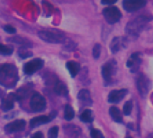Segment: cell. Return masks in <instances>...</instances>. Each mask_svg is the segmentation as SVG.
<instances>
[{
	"label": "cell",
	"instance_id": "obj_1",
	"mask_svg": "<svg viewBox=\"0 0 153 138\" xmlns=\"http://www.w3.org/2000/svg\"><path fill=\"white\" fill-rule=\"evenodd\" d=\"M150 18L147 16H140L136 17L135 19L130 21L126 26H125V33L127 34L128 36L131 38H136L140 35V33H142L148 24L149 23Z\"/></svg>",
	"mask_w": 153,
	"mask_h": 138
},
{
	"label": "cell",
	"instance_id": "obj_2",
	"mask_svg": "<svg viewBox=\"0 0 153 138\" xmlns=\"http://www.w3.org/2000/svg\"><path fill=\"white\" fill-rule=\"evenodd\" d=\"M39 37L50 43H62L65 42L66 38L63 34L57 33L55 31H49V30H42L38 34Z\"/></svg>",
	"mask_w": 153,
	"mask_h": 138
},
{
	"label": "cell",
	"instance_id": "obj_3",
	"mask_svg": "<svg viewBox=\"0 0 153 138\" xmlns=\"http://www.w3.org/2000/svg\"><path fill=\"white\" fill-rule=\"evenodd\" d=\"M116 71H117V63L114 60H111L105 64H104V66L102 67V75L104 80L107 83L111 82L113 76L116 74Z\"/></svg>",
	"mask_w": 153,
	"mask_h": 138
},
{
	"label": "cell",
	"instance_id": "obj_4",
	"mask_svg": "<svg viewBox=\"0 0 153 138\" xmlns=\"http://www.w3.org/2000/svg\"><path fill=\"white\" fill-rule=\"evenodd\" d=\"M103 15L106 22L109 24H115L122 17V13L116 7H105L103 10Z\"/></svg>",
	"mask_w": 153,
	"mask_h": 138
},
{
	"label": "cell",
	"instance_id": "obj_5",
	"mask_svg": "<svg viewBox=\"0 0 153 138\" xmlns=\"http://www.w3.org/2000/svg\"><path fill=\"white\" fill-rule=\"evenodd\" d=\"M136 85L140 95L142 98H145L148 95L149 90L150 89V83L149 79L146 77V75L140 73L136 78Z\"/></svg>",
	"mask_w": 153,
	"mask_h": 138
},
{
	"label": "cell",
	"instance_id": "obj_6",
	"mask_svg": "<svg viewBox=\"0 0 153 138\" xmlns=\"http://www.w3.org/2000/svg\"><path fill=\"white\" fill-rule=\"evenodd\" d=\"M30 107L33 112L42 111L46 107V100H45L44 97H42L38 92L33 93V95L32 96L31 101H30Z\"/></svg>",
	"mask_w": 153,
	"mask_h": 138
},
{
	"label": "cell",
	"instance_id": "obj_7",
	"mask_svg": "<svg viewBox=\"0 0 153 138\" xmlns=\"http://www.w3.org/2000/svg\"><path fill=\"white\" fill-rule=\"evenodd\" d=\"M146 4L147 1H145V0H134V1H132V0H125V1L123 2V7L125 11L132 13L141 9L146 6Z\"/></svg>",
	"mask_w": 153,
	"mask_h": 138
},
{
	"label": "cell",
	"instance_id": "obj_8",
	"mask_svg": "<svg viewBox=\"0 0 153 138\" xmlns=\"http://www.w3.org/2000/svg\"><path fill=\"white\" fill-rule=\"evenodd\" d=\"M44 64V61L41 59H33V60L27 62L24 67V72L27 75H32L37 71L41 70Z\"/></svg>",
	"mask_w": 153,
	"mask_h": 138
},
{
	"label": "cell",
	"instance_id": "obj_9",
	"mask_svg": "<svg viewBox=\"0 0 153 138\" xmlns=\"http://www.w3.org/2000/svg\"><path fill=\"white\" fill-rule=\"evenodd\" d=\"M12 78L16 79L17 69L13 64H4L0 67V78Z\"/></svg>",
	"mask_w": 153,
	"mask_h": 138
},
{
	"label": "cell",
	"instance_id": "obj_10",
	"mask_svg": "<svg viewBox=\"0 0 153 138\" xmlns=\"http://www.w3.org/2000/svg\"><path fill=\"white\" fill-rule=\"evenodd\" d=\"M56 116H57V112L56 111H52L49 116H40L33 117L30 121V126L32 128H34V127H37V126L41 125L47 124L50 121H51Z\"/></svg>",
	"mask_w": 153,
	"mask_h": 138
},
{
	"label": "cell",
	"instance_id": "obj_11",
	"mask_svg": "<svg viewBox=\"0 0 153 138\" xmlns=\"http://www.w3.org/2000/svg\"><path fill=\"white\" fill-rule=\"evenodd\" d=\"M140 63H141L140 53V52H134L131 55V57L127 60L126 66L130 69L131 72H136L139 70Z\"/></svg>",
	"mask_w": 153,
	"mask_h": 138
},
{
	"label": "cell",
	"instance_id": "obj_12",
	"mask_svg": "<svg viewBox=\"0 0 153 138\" xmlns=\"http://www.w3.org/2000/svg\"><path fill=\"white\" fill-rule=\"evenodd\" d=\"M25 125H26V122L23 119L16 120V121L10 122L7 125H6L5 131L9 134L15 133V132H19V131H22L25 127Z\"/></svg>",
	"mask_w": 153,
	"mask_h": 138
},
{
	"label": "cell",
	"instance_id": "obj_13",
	"mask_svg": "<svg viewBox=\"0 0 153 138\" xmlns=\"http://www.w3.org/2000/svg\"><path fill=\"white\" fill-rule=\"evenodd\" d=\"M128 90L126 89L122 90H114L109 93L108 96V102L110 103H119L123 98L127 95Z\"/></svg>",
	"mask_w": 153,
	"mask_h": 138
},
{
	"label": "cell",
	"instance_id": "obj_14",
	"mask_svg": "<svg viewBox=\"0 0 153 138\" xmlns=\"http://www.w3.org/2000/svg\"><path fill=\"white\" fill-rule=\"evenodd\" d=\"M127 43V39L125 37H114L110 44V49L113 53L118 52L123 47H125Z\"/></svg>",
	"mask_w": 153,
	"mask_h": 138
},
{
	"label": "cell",
	"instance_id": "obj_15",
	"mask_svg": "<svg viewBox=\"0 0 153 138\" xmlns=\"http://www.w3.org/2000/svg\"><path fill=\"white\" fill-rule=\"evenodd\" d=\"M66 67H67L68 71L69 72V73L72 77L76 76L80 71V64L76 61H73V60L68 61L66 64Z\"/></svg>",
	"mask_w": 153,
	"mask_h": 138
},
{
	"label": "cell",
	"instance_id": "obj_16",
	"mask_svg": "<svg viewBox=\"0 0 153 138\" xmlns=\"http://www.w3.org/2000/svg\"><path fill=\"white\" fill-rule=\"evenodd\" d=\"M109 113H110V116L112 117V119L117 123H122L123 122V116H122V113L121 111L119 110L118 107H111L110 109H109Z\"/></svg>",
	"mask_w": 153,
	"mask_h": 138
},
{
	"label": "cell",
	"instance_id": "obj_17",
	"mask_svg": "<svg viewBox=\"0 0 153 138\" xmlns=\"http://www.w3.org/2000/svg\"><path fill=\"white\" fill-rule=\"evenodd\" d=\"M78 98H79V100H81L85 104L90 105L92 103L91 96H90V93H89V91L88 90H81L78 94Z\"/></svg>",
	"mask_w": 153,
	"mask_h": 138
},
{
	"label": "cell",
	"instance_id": "obj_18",
	"mask_svg": "<svg viewBox=\"0 0 153 138\" xmlns=\"http://www.w3.org/2000/svg\"><path fill=\"white\" fill-rule=\"evenodd\" d=\"M54 91L59 96H66L68 94L67 86L62 81H57L54 87Z\"/></svg>",
	"mask_w": 153,
	"mask_h": 138
},
{
	"label": "cell",
	"instance_id": "obj_19",
	"mask_svg": "<svg viewBox=\"0 0 153 138\" xmlns=\"http://www.w3.org/2000/svg\"><path fill=\"white\" fill-rule=\"evenodd\" d=\"M80 120L85 123H90L94 120V115L93 112L90 109H86L83 111V113L80 115Z\"/></svg>",
	"mask_w": 153,
	"mask_h": 138
},
{
	"label": "cell",
	"instance_id": "obj_20",
	"mask_svg": "<svg viewBox=\"0 0 153 138\" xmlns=\"http://www.w3.org/2000/svg\"><path fill=\"white\" fill-rule=\"evenodd\" d=\"M14 107V101L9 98H4L1 102V108L3 111H9Z\"/></svg>",
	"mask_w": 153,
	"mask_h": 138
},
{
	"label": "cell",
	"instance_id": "obj_21",
	"mask_svg": "<svg viewBox=\"0 0 153 138\" xmlns=\"http://www.w3.org/2000/svg\"><path fill=\"white\" fill-rule=\"evenodd\" d=\"M74 116H75V112H74L72 107L69 106V105H67L65 107V110H64V117H65V119L68 120V121H70V120H72L74 118Z\"/></svg>",
	"mask_w": 153,
	"mask_h": 138
},
{
	"label": "cell",
	"instance_id": "obj_22",
	"mask_svg": "<svg viewBox=\"0 0 153 138\" xmlns=\"http://www.w3.org/2000/svg\"><path fill=\"white\" fill-rule=\"evenodd\" d=\"M14 51L13 48L8 45L5 44H0V54L2 55H10Z\"/></svg>",
	"mask_w": 153,
	"mask_h": 138
},
{
	"label": "cell",
	"instance_id": "obj_23",
	"mask_svg": "<svg viewBox=\"0 0 153 138\" xmlns=\"http://www.w3.org/2000/svg\"><path fill=\"white\" fill-rule=\"evenodd\" d=\"M18 55H19L22 59H26V58H28V57L33 56V52H32L30 50L26 49L25 47H23V48H21V49L18 51Z\"/></svg>",
	"mask_w": 153,
	"mask_h": 138
},
{
	"label": "cell",
	"instance_id": "obj_24",
	"mask_svg": "<svg viewBox=\"0 0 153 138\" xmlns=\"http://www.w3.org/2000/svg\"><path fill=\"white\" fill-rule=\"evenodd\" d=\"M7 41H12V42L16 43L23 44V45H27V46L31 45L30 42H28L27 40L23 39V38H21V37H13V38H9V39H7Z\"/></svg>",
	"mask_w": 153,
	"mask_h": 138
},
{
	"label": "cell",
	"instance_id": "obj_25",
	"mask_svg": "<svg viewBox=\"0 0 153 138\" xmlns=\"http://www.w3.org/2000/svg\"><path fill=\"white\" fill-rule=\"evenodd\" d=\"M131 111H132V102L129 100L123 106V114L125 116H130Z\"/></svg>",
	"mask_w": 153,
	"mask_h": 138
},
{
	"label": "cell",
	"instance_id": "obj_26",
	"mask_svg": "<svg viewBox=\"0 0 153 138\" xmlns=\"http://www.w3.org/2000/svg\"><path fill=\"white\" fill-rule=\"evenodd\" d=\"M101 45L99 43H96L94 48H93V56L95 59H98L100 57V54H101Z\"/></svg>",
	"mask_w": 153,
	"mask_h": 138
},
{
	"label": "cell",
	"instance_id": "obj_27",
	"mask_svg": "<svg viewBox=\"0 0 153 138\" xmlns=\"http://www.w3.org/2000/svg\"><path fill=\"white\" fill-rule=\"evenodd\" d=\"M58 132H59V127L58 126L51 127L48 132V137L49 138H57L58 137Z\"/></svg>",
	"mask_w": 153,
	"mask_h": 138
},
{
	"label": "cell",
	"instance_id": "obj_28",
	"mask_svg": "<svg viewBox=\"0 0 153 138\" xmlns=\"http://www.w3.org/2000/svg\"><path fill=\"white\" fill-rule=\"evenodd\" d=\"M90 134H91V137L92 138H104V134L98 129H95V128L92 129Z\"/></svg>",
	"mask_w": 153,
	"mask_h": 138
},
{
	"label": "cell",
	"instance_id": "obj_29",
	"mask_svg": "<svg viewBox=\"0 0 153 138\" xmlns=\"http://www.w3.org/2000/svg\"><path fill=\"white\" fill-rule=\"evenodd\" d=\"M4 30H5L7 33L10 34H14L16 33V29L15 27H13L12 25H5V26H4Z\"/></svg>",
	"mask_w": 153,
	"mask_h": 138
},
{
	"label": "cell",
	"instance_id": "obj_30",
	"mask_svg": "<svg viewBox=\"0 0 153 138\" xmlns=\"http://www.w3.org/2000/svg\"><path fill=\"white\" fill-rule=\"evenodd\" d=\"M31 138H43V135L41 132H36L32 135Z\"/></svg>",
	"mask_w": 153,
	"mask_h": 138
},
{
	"label": "cell",
	"instance_id": "obj_31",
	"mask_svg": "<svg viewBox=\"0 0 153 138\" xmlns=\"http://www.w3.org/2000/svg\"><path fill=\"white\" fill-rule=\"evenodd\" d=\"M101 3H102L103 5H108V6H110V5L115 4L116 1H115V0H114V1H101Z\"/></svg>",
	"mask_w": 153,
	"mask_h": 138
},
{
	"label": "cell",
	"instance_id": "obj_32",
	"mask_svg": "<svg viewBox=\"0 0 153 138\" xmlns=\"http://www.w3.org/2000/svg\"><path fill=\"white\" fill-rule=\"evenodd\" d=\"M148 138H153V133L149 134V137H148Z\"/></svg>",
	"mask_w": 153,
	"mask_h": 138
},
{
	"label": "cell",
	"instance_id": "obj_33",
	"mask_svg": "<svg viewBox=\"0 0 153 138\" xmlns=\"http://www.w3.org/2000/svg\"><path fill=\"white\" fill-rule=\"evenodd\" d=\"M126 138H131V137H126Z\"/></svg>",
	"mask_w": 153,
	"mask_h": 138
}]
</instances>
